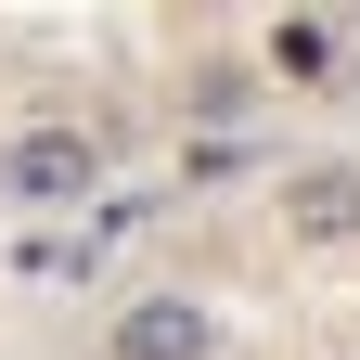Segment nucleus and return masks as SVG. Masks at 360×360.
<instances>
[{
  "label": "nucleus",
  "mask_w": 360,
  "mask_h": 360,
  "mask_svg": "<svg viewBox=\"0 0 360 360\" xmlns=\"http://www.w3.org/2000/svg\"><path fill=\"white\" fill-rule=\"evenodd\" d=\"M90 193H103V129H90V116H13V129H0V206L77 219Z\"/></svg>",
  "instance_id": "nucleus-1"
},
{
  "label": "nucleus",
  "mask_w": 360,
  "mask_h": 360,
  "mask_svg": "<svg viewBox=\"0 0 360 360\" xmlns=\"http://www.w3.org/2000/svg\"><path fill=\"white\" fill-rule=\"evenodd\" d=\"M232 335H219V309L206 296H180V283H155V296H129L116 322H103V360H219Z\"/></svg>",
  "instance_id": "nucleus-2"
},
{
  "label": "nucleus",
  "mask_w": 360,
  "mask_h": 360,
  "mask_svg": "<svg viewBox=\"0 0 360 360\" xmlns=\"http://www.w3.org/2000/svg\"><path fill=\"white\" fill-rule=\"evenodd\" d=\"M283 232H296L309 257L360 245V155H309V167H283Z\"/></svg>",
  "instance_id": "nucleus-3"
},
{
  "label": "nucleus",
  "mask_w": 360,
  "mask_h": 360,
  "mask_svg": "<svg viewBox=\"0 0 360 360\" xmlns=\"http://www.w3.org/2000/svg\"><path fill=\"white\" fill-rule=\"evenodd\" d=\"M335 52H347V13H283L257 39V77L270 90H309V77H335Z\"/></svg>",
  "instance_id": "nucleus-4"
}]
</instances>
